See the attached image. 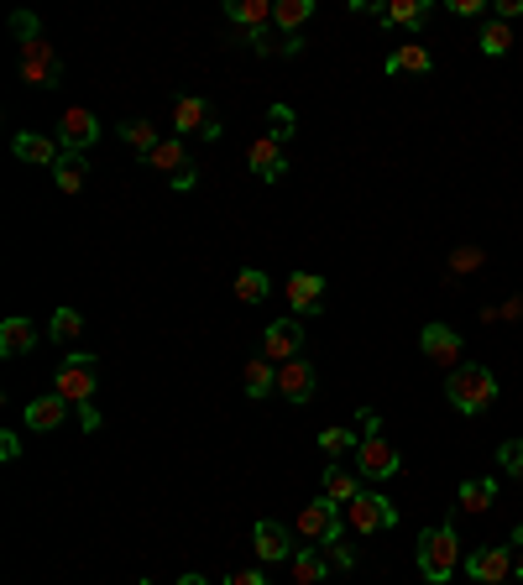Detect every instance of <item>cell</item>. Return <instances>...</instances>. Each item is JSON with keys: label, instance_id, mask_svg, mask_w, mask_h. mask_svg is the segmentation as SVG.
<instances>
[{"label": "cell", "instance_id": "6da1fadb", "mask_svg": "<svg viewBox=\"0 0 523 585\" xmlns=\"http://www.w3.org/2000/svg\"><path fill=\"white\" fill-rule=\"evenodd\" d=\"M16 32H21V84L53 89V84L63 79V63H58V53H53V42H42L37 16L21 11V16H16Z\"/></svg>", "mask_w": 523, "mask_h": 585}, {"label": "cell", "instance_id": "7a4b0ae2", "mask_svg": "<svg viewBox=\"0 0 523 585\" xmlns=\"http://www.w3.org/2000/svg\"><path fill=\"white\" fill-rule=\"evenodd\" d=\"M445 397H450V408H456V413L476 418V413H487L497 403V377L487 366H456L445 377Z\"/></svg>", "mask_w": 523, "mask_h": 585}, {"label": "cell", "instance_id": "3957f363", "mask_svg": "<svg viewBox=\"0 0 523 585\" xmlns=\"http://www.w3.org/2000/svg\"><path fill=\"white\" fill-rule=\"evenodd\" d=\"M414 565H419V575L429 585H445L450 575H456V565H461V538H456V528H429L419 538Z\"/></svg>", "mask_w": 523, "mask_h": 585}, {"label": "cell", "instance_id": "277c9868", "mask_svg": "<svg viewBox=\"0 0 523 585\" xmlns=\"http://www.w3.org/2000/svg\"><path fill=\"white\" fill-rule=\"evenodd\" d=\"M293 533H299L304 544H314V549L340 544V533H346V507L330 502V497H314V502H304L299 523H293Z\"/></svg>", "mask_w": 523, "mask_h": 585}, {"label": "cell", "instance_id": "5b68a950", "mask_svg": "<svg viewBox=\"0 0 523 585\" xmlns=\"http://www.w3.org/2000/svg\"><path fill=\"white\" fill-rule=\"evenodd\" d=\"M95 356L89 350H68V361L58 366V382H53V392L63 397L68 408H84L89 397H95Z\"/></svg>", "mask_w": 523, "mask_h": 585}, {"label": "cell", "instance_id": "8992f818", "mask_svg": "<svg viewBox=\"0 0 523 585\" xmlns=\"http://www.w3.org/2000/svg\"><path fill=\"white\" fill-rule=\"evenodd\" d=\"M346 523H351L356 533H382V528L398 523V507L382 497V491H361L356 502H346Z\"/></svg>", "mask_w": 523, "mask_h": 585}, {"label": "cell", "instance_id": "52a82bcc", "mask_svg": "<svg viewBox=\"0 0 523 585\" xmlns=\"http://www.w3.org/2000/svg\"><path fill=\"white\" fill-rule=\"evenodd\" d=\"M299 350H304V324L299 319H272L262 330V361L288 366V361H299Z\"/></svg>", "mask_w": 523, "mask_h": 585}, {"label": "cell", "instance_id": "ba28073f", "mask_svg": "<svg viewBox=\"0 0 523 585\" xmlns=\"http://www.w3.org/2000/svg\"><path fill=\"white\" fill-rule=\"evenodd\" d=\"M356 471H361V481H388V476H398V450L382 434L361 439L356 444Z\"/></svg>", "mask_w": 523, "mask_h": 585}, {"label": "cell", "instance_id": "9c48e42d", "mask_svg": "<svg viewBox=\"0 0 523 585\" xmlns=\"http://www.w3.org/2000/svg\"><path fill=\"white\" fill-rule=\"evenodd\" d=\"M194 131L204 136V142H215V136H220L210 105H204L199 95H178L173 100V136H194Z\"/></svg>", "mask_w": 523, "mask_h": 585}, {"label": "cell", "instance_id": "30bf717a", "mask_svg": "<svg viewBox=\"0 0 523 585\" xmlns=\"http://www.w3.org/2000/svg\"><path fill=\"white\" fill-rule=\"evenodd\" d=\"M58 142H63V152H89V147H95V142H100L95 110L68 105V110H63V126H58Z\"/></svg>", "mask_w": 523, "mask_h": 585}, {"label": "cell", "instance_id": "8fae6325", "mask_svg": "<svg viewBox=\"0 0 523 585\" xmlns=\"http://www.w3.org/2000/svg\"><path fill=\"white\" fill-rule=\"evenodd\" d=\"M225 21L241 27V42H257L272 32V0H225Z\"/></svg>", "mask_w": 523, "mask_h": 585}, {"label": "cell", "instance_id": "7c38bea8", "mask_svg": "<svg viewBox=\"0 0 523 585\" xmlns=\"http://www.w3.org/2000/svg\"><path fill=\"white\" fill-rule=\"evenodd\" d=\"M508 570H513V554L503 544H487V549L466 554V575L476 585H508Z\"/></svg>", "mask_w": 523, "mask_h": 585}, {"label": "cell", "instance_id": "4fadbf2b", "mask_svg": "<svg viewBox=\"0 0 523 585\" xmlns=\"http://www.w3.org/2000/svg\"><path fill=\"white\" fill-rule=\"evenodd\" d=\"M252 544H257V559H262V565H288V559L299 554V544L288 538V528L272 523V518H262V523L252 528Z\"/></svg>", "mask_w": 523, "mask_h": 585}, {"label": "cell", "instance_id": "5bb4252c", "mask_svg": "<svg viewBox=\"0 0 523 585\" xmlns=\"http://www.w3.org/2000/svg\"><path fill=\"white\" fill-rule=\"evenodd\" d=\"M419 350L435 366H445V371L461 366V335L450 330V324H424V330H419Z\"/></svg>", "mask_w": 523, "mask_h": 585}, {"label": "cell", "instance_id": "9a60e30c", "mask_svg": "<svg viewBox=\"0 0 523 585\" xmlns=\"http://www.w3.org/2000/svg\"><path fill=\"white\" fill-rule=\"evenodd\" d=\"M246 168H252L262 183H278L288 173V157H283V142L278 136H257L252 147H246Z\"/></svg>", "mask_w": 523, "mask_h": 585}, {"label": "cell", "instance_id": "2e32d148", "mask_svg": "<svg viewBox=\"0 0 523 585\" xmlns=\"http://www.w3.org/2000/svg\"><path fill=\"white\" fill-rule=\"evenodd\" d=\"M283 293H288V309L293 314H320L325 309V277L320 272H293Z\"/></svg>", "mask_w": 523, "mask_h": 585}, {"label": "cell", "instance_id": "e0dca14e", "mask_svg": "<svg viewBox=\"0 0 523 585\" xmlns=\"http://www.w3.org/2000/svg\"><path fill=\"white\" fill-rule=\"evenodd\" d=\"M63 418H68V403H63L58 392H48V397H32V403L21 408V424H27L32 434H53V429L63 424Z\"/></svg>", "mask_w": 523, "mask_h": 585}, {"label": "cell", "instance_id": "ac0fdd59", "mask_svg": "<svg viewBox=\"0 0 523 585\" xmlns=\"http://www.w3.org/2000/svg\"><path fill=\"white\" fill-rule=\"evenodd\" d=\"M351 11H372L382 27H419L429 16L424 0H393V6H367V0H351Z\"/></svg>", "mask_w": 523, "mask_h": 585}, {"label": "cell", "instance_id": "d6986e66", "mask_svg": "<svg viewBox=\"0 0 523 585\" xmlns=\"http://www.w3.org/2000/svg\"><path fill=\"white\" fill-rule=\"evenodd\" d=\"M361 491H367V481H361V471H356V465H325V491H320V497H330V502H340V507H346V502H356L361 497Z\"/></svg>", "mask_w": 523, "mask_h": 585}, {"label": "cell", "instance_id": "ffe728a7", "mask_svg": "<svg viewBox=\"0 0 523 585\" xmlns=\"http://www.w3.org/2000/svg\"><path fill=\"white\" fill-rule=\"evenodd\" d=\"M147 168H157V173H168V178H178V173H189L194 162H189V147H184V136H163V142H157L147 157Z\"/></svg>", "mask_w": 523, "mask_h": 585}, {"label": "cell", "instance_id": "44dd1931", "mask_svg": "<svg viewBox=\"0 0 523 585\" xmlns=\"http://www.w3.org/2000/svg\"><path fill=\"white\" fill-rule=\"evenodd\" d=\"M278 392L288 397V403H309V397H314V366L304 356L288 361V366H278Z\"/></svg>", "mask_w": 523, "mask_h": 585}, {"label": "cell", "instance_id": "7402d4cb", "mask_svg": "<svg viewBox=\"0 0 523 585\" xmlns=\"http://www.w3.org/2000/svg\"><path fill=\"white\" fill-rule=\"evenodd\" d=\"M11 152L21 162H42V168H58V157H63V142H48V136H37V131H21Z\"/></svg>", "mask_w": 523, "mask_h": 585}, {"label": "cell", "instance_id": "603a6c76", "mask_svg": "<svg viewBox=\"0 0 523 585\" xmlns=\"http://www.w3.org/2000/svg\"><path fill=\"white\" fill-rule=\"evenodd\" d=\"M325 549H314V544H299V554L288 559V570H293V585H320L325 580Z\"/></svg>", "mask_w": 523, "mask_h": 585}, {"label": "cell", "instance_id": "cb8c5ba5", "mask_svg": "<svg viewBox=\"0 0 523 585\" xmlns=\"http://www.w3.org/2000/svg\"><path fill=\"white\" fill-rule=\"evenodd\" d=\"M429 68H435V58H429L424 42H403L388 53V74H429Z\"/></svg>", "mask_w": 523, "mask_h": 585}, {"label": "cell", "instance_id": "d4e9b609", "mask_svg": "<svg viewBox=\"0 0 523 585\" xmlns=\"http://www.w3.org/2000/svg\"><path fill=\"white\" fill-rule=\"evenodd\" d=\"M37 345V330H32V319H6L0 324V356H27V350Z\"/></svg>", "mask_w": 523, "mask_h": 585}, {"label": "cell", "instance_id": "484cf974", "mask_svg": "<svg viewBox=\"0 0 523 585\" xmlns=\"http://www.w3.org/2000/svg\"><path fill=\"white\" fill-rule=\"evenodd\" d=\"M241 392L246 397H267V392H278V366H272V361H246L241 366Z\"/></svg>", "mask_w": 523, "mask_h": 585}, {"label": "cell", "instance_id": "4316f807", "mask_svg": "<svg viewBox=\"0 0 523 585\" xmlns=\"http://www.w3.org/2000/svg\"><path fill=\"white\" fill-rule=\"evenodd\" d=\"M314 16V0H272V32H293L299 37V27Z\"/></svg>", "mask_w": 523, "mask_h": 585}, {"label": "cell", "instance_id": "83f0119b", "mask_svg": "<svg viewBox=\"0 0 523 585\" xmlns=\"http://www.w3.org/2000/svg\"><path fill=\"white\" fill-rule=\"evenodd\" d=\"M84 178H89V168H84V152H63V157H58V168H53L58 194H79V189H84Z\"/></svg>", "mask_w": 523, "mask_h": 585}, {"label": "cell", "instance_id": "f1b7e54d", "mask_svg": "<svg viewBox=\"0 0 523 585\" xmlns=\"http://www.w3.org/2000/svg\"><path fill=\"white\" fill-rule=\"evenodd\" d=\"M267 293H272V277H267L262 267H241V272H236V298H241V303H262Z\"/></svg>", "mask_w": 523, "mask_h": 585}, {"label": "cell", "instance_id": "f546056e", "mask_svg": "<svg viewBox=\"0 0 523 585\" xmlns=\"http://www.w3.org/2000/svg\"><path fill=\"white\" fill-rule=\"evenodd\" d=\"M476 48H482L487 58H503L508 48H513V32H508V21H487V27H482V37H476Z\"/></svg>", "mask_w": 523, "mask_h": 585}, {"label": "cell", "instance_id": "4dcf8cb0", "mask_svg": "<svg viewBox=\"0 0 523 585\" xmlns=\"http://www.w3.org/2000/svg\"><path fill=\"white\" fill-rule=\"evenodd\" d=\"M121 142H126L131 152H142V157H147L157 142H163V136H157V126H152V121H126V126H121Z\"/></svg>", "mask_w": 523, "mask_h": 585}, {"label": "cell", "instance_id": "1f68e13d", "mask_svg": "<svg viewBox=\"0 0 523 585\" xmlns=\"http://www.w3.org/2000/svg\"><path fill=\"white\" fill-rule=\"evenodd\" d=\"M492 502H497V486H492L487 476H476V481L461 486V507H466V512H487Z\"/></svg>", "mask_w": 523, "mask_h": 585}, {"label": "cell", "instance_id": "d6a6232c", "mask_svg": "<svg viewBox=\"0 0 523 585\" xmlns=\"http://www.w3.org/2000/svg\"><path fill=\"white\" fill-rule=\"evenodd\" d=\"M356 444H361L356 429H320V450L325 455H356Z\"/></svg>", "mask_w": 523, "mask_h": 585}, {"label": "cell", "instance_id": "836d02e7", "mask_svg": "<svg viewBox=\"0 0 523 585\" xmlns=\"http://www.w3.org/2000/svg\"><path fill=\"white\" fill-rule=\"evenodd\" d=\"M293 121H299V115H293V105H272V110H267V136H278V142H288V136L299 131Z\"/></svg>", "mask_w": 523, "mask_h": 585}, {"label": "cell", "instance_id": "e575fe53", "mask_svg": "<svg viewBox=\"0 0 523 585\" xmlns=\"http://www.w3.org/2000/svg\"><path fill=\"white\" fill-rule=\"evenodd\" d=\"M79 330H84V319H79L74 309H58V314H53V324H48V335H53V340H63V345H74V335H79Z\"/></svg>", "mask_w": 523, "mask_h": 585}, {"label": "cell", "instance_id": "d590c367", "mask_svg": "<svg viewBox=\"0 0 523 585\" xmlns=\"http://www.w3.org/2000/svg\"><path fill=\"white\" fill-rule=\"evenodd\" d=\"M497 460H503V471H508L513 481H523V439H508L503 450H497Z\"/></svg>", "mask_w": 523, "mask_h": 585}, {"label": "cell", "instance_id": "8d00e7d4", "mask_svg": "<svg viewBox=\"0 0 523 585\" xmlns=\"http://www.w3.org/2000/svg\"><path fill=\"white\" fill-rule=\"evenodd\" d=\"M356 434H361V439H372V434H382V418H377L372 408H361V413H356Z\"/></svg>", "mask_w": 523, "mask_h": 585}, {"label": "cell", "instance_id": "74e56055", "mask_svg": "<svg viewBox=\"0 0 523 585\" xmlns=\"http://www.w3.org/2000/svg\"><path fill=\"white\" fill-rule=\"evenodd\" d=\"M325 559H330L335 570H351V565H356V554H351L346 544H325Z\"/></svg>", "mask_w": 523, "mask_h": 585}, {"label": "cell", "instance_id": "f35d334b", "mask_svg": "<svg viewBox=\"0 0 523 585\" xmlns=\"http://www.w3.org/2000/svg\"><path fill=\"white\" fill-rule=\"evenodd\" d=\"M74 413H79V429H84V434L100 429V408H95V403H84V408H74Z\"/></svg>", "mask_w": 523, "mask_h": 585}, {"label": "cell", "instance_id": "ab89813d", "mask_svg": "<svg viewBox=\"0 0 523 585\" xmlns=\"http://www.w3.org/2000/svg\"><path fill=\"white\" fill-rule=\"evenodd\" d=\"M450 11H456V16H482L487 0H450Z\"/></svg>", "mask_w": 523, "mask_h": 585}, {"label": "cell", "instance_id": "60d3db41", "mask_svg": "<svg viewBox=\"0 0 523 585\" xmlns=\"http://www.w3.org/2000/svg\"><path fill=\"white\" fill-rule=\"evenodd\" d=\"M225 585H267V575H262V570H236Z\"/></svg>", "mask_w": 523, "mask_h": 585}, {"label": "cell", "instance_id": "b9f144b4", "mask_svg": "<svg viewBox=\"0 0 523 585\" xmlns=\"http://www.w3.org/2000/svg\"><path fill=\"white\" fill-rule=\"evenodd\" d=\"M523 16V0H497V21H513Z\"/></svg>", "mask_w": 523, "mask_h": 585}, {"label": "cell", "instance_id": "7bdbcfd3", "mask_svg": "<svg viewBox=\"0 0 523 585\" xmlns=\"http://www.w3.org/2000/svg\"><path fill=\"white\" fill-rule=\"evenodd\" d=\"M16 450H21V439H16V434L0 439V455H6V460H16Z\"/></svg>", "mask_w": 523, "mask_h": 585}, {"label": "cell", "instance_id": "ee69618b", "mask_svg": "<svg viewBox=\"0 0 523 585\" xmlns=\"http://www.w3.org/2000/svg\"><path fill=\"white\" fill-rule=\"evenodd\" d=\"M173 585H210V580H204V575H178Z\"/></svg>", "mask_w": 523, "mask_h": 585}, {"label": "cell", "instance_id": "f6af8a7d", "mask_svg": "<svg viewBox=\"0 0 523 585\" xmlns=\"http://www.w3.org/2000/svg\"><path fill=\"white\" fill-rule=\"evenodd\" d=\"M513 570H518V580H523V554H518V559H513Z\"/></svg>", "mask_w": 523, "mask_h": 585}, {"label": "cell", "instance_id": "bcb514c9", "mask_svg": "<svg viewBox=\"0 0 523 585\" xmlns=\"http://www.w3.org/2000/svg\"><path fill=\"white\" fill-rule=\"evenodd\" d=\"M136 585H152V580H136Z\"/></svg>", "mask_w": 523, "mask_h": 585}]
</instances>
